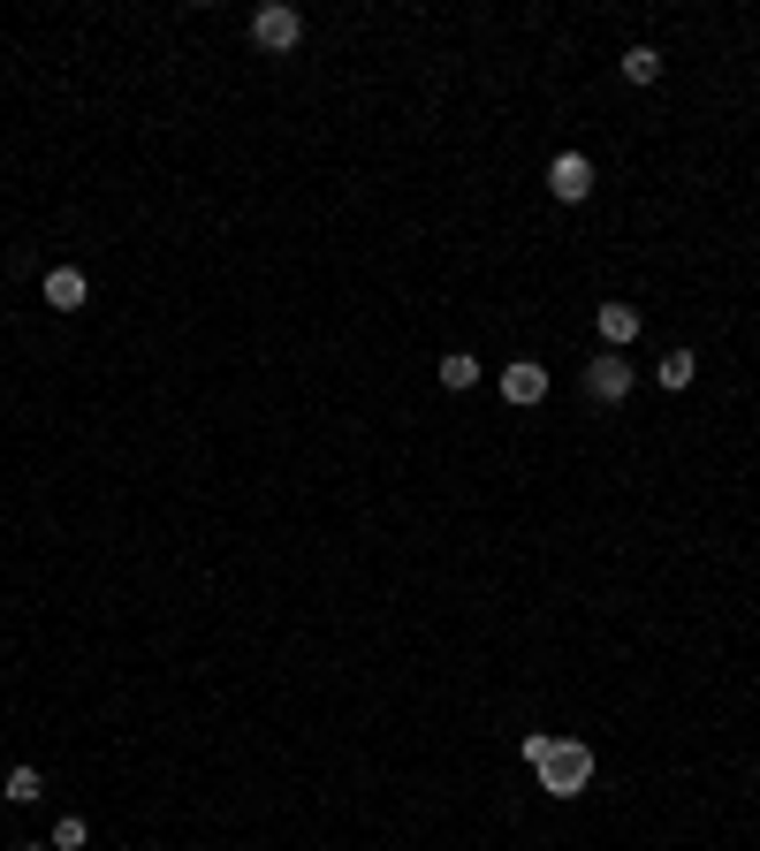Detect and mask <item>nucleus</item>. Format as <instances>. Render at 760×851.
<instances>
[{
    "label": "nucleus",
    "instance_id": "f257e3e1",
    "mask_svg": "<svg viewBox=\"0 0 760 851\" xmlns=\"http://www.w3.org/2000/svg\"><path fill=\"white\" fill-rule=\"evenodd\" d=\"M533 767H540V791H555V799H578V791L593 783V753L586 745H548Z\"/></svg>",
    "mask_w": 760,
    "mask_h": 851
},
{
    "label": "nucleus",
    "instance_id": "f03ea898",
    "mask_svg": "<svg viewBox=\"0 0 760 851\" xmlns=\"http://www.w3.org/2000/svg\"><path fill=\"white\" fill-rule=\"evenodd\" d=\"M296 39H304V16H296L290 0H274V8L252 16V46H266V53H290Z\"/></svg>",
    "mask_w": 760,
    "mask_h": 851
},
{
    "label": "nucleus",
    "instance_id": "7ed1b4c3",
    "mask_svg": "<svg viewBox=\"0 0 760 851\" xmlns=\"http://www.w3.org/2000/svg\"><path fill=\"white\" fill-rule=\"evenodd\" d=\"M548 190L563 198V206L593 198V160H586V153H555V160H548Z\"/></svg>",
    "mask_w": 760,
    "mask_h": 851
},
{
    "label": "nucleus",
    "instance_id": "20e7f679",
    "mask_svg": "<svg viewBox=\"0 0 760 851\" xmlns=\"http://www.w3.org/2000/svg\"><path fill=\"white\" fill-rule=\"evenodd\" d=\"M586 395H593V403H624V395H632V365H624V350H608V358H593V365H586Z\"/></svg>",
    "mask_w": 760,
    "mask_h": 851
},
{
    "label": "nucleus",
    "instance_id": "39448f33",
    "mask_svg": "<svg viewBox=\"0 0 760 851\" xmlns=\"http://www.w3.org/2000/svg\"><path fill=\"white\" fill-rule=\"evenodd\" d=\"M503 395L509 403H540V395H548V365H533V358L503 365Z\"/></svg>",
    "mask_w": 760,
    "mask_h": 851
},
{
    "label": "nucleus",
    "instance_id": "423d86ee",
    "mask_svg": "<svg viewBox=\"0 0 760 851\" xmlns=\"http://www.w3.org/2000/svg\"><path fill=\"white\" fill-rule=\"evenodd\" d=\"M85 297H91V290H85L77 266H53V274H46V304H53V312H77Z\"/></svg>",
    "mask_w": 760,
    "mask_h": 851
},
{
    "label": "nucleus",
    "instance_id": "0eeeda50",
    "mask_svg": "<svg viewBox=\"0 0 760 851\" xmlns=\"http://www.w3.org/2000/svg\"><path fill=\"white\" fill-rule=\"evenodd\" d=\"M601 342H608V350H632L639 342V312L632 304H601Z\"/></svg>",
    "mask_w": 760,
    "mask_h": 851
},
{
    "label": "nucleus",
    "instance_id": "6e6552de",
    "mask_svg": "<svg viewBox=\"0 0 760 851\" xmlns=\"http://www.w3.org/2000/svg\"><path fill=\"white\" fill-rule=\"evenodd\" d=\"M692 373H700V358H692V350H670V358L654 365V381L670 388V395H684V388H692Z\"/></svg>",
    "mask_w": 760,
    "mask_h": 851
},
{
    "label": "nucleus",
    "instance_id": "1a4fd4ad",
    "mask_svg": "<svg viewBox=\"0 0 760 851\" xmlns=\"http://www.w3.org/2000/svg\"><path fill=\"white\" fill-rule=\"evenodd\" d=\"M441 388H457V395H465V388H479V358H471V350L441 358Z\"/></svg>",
    "mask_w": 760,
    "mask_h": 851
},
{
    "label": "nucleus",
    "instance_id": "9d476101",
    "mask_svg": "<svg viewBox=\"0 0 760 851\" xmlns=\"http://www.w3.org/2000/svg\"><path fill=\"white\" fill-rule=\"evenodd\" d=\"M654 77H662V53H654V46H632V53H624V85H654Z\"/></svg>",
    "mask_w": 760,
    "mask_h": 851
},
{
    "label": "nucleus",
    "instance_id": "9b49d317",
    "mask_svg": "<svg viewBox=\"0 0 760 851\" xmlns=\"http://www.w3.org/2000/svg\"><path fill=\"white\" fill-rule=\"evenodd\" d=\"M39 791H46V783H39V767H8V799H16V806H31Z\"/></svg>",
    "mask_w": 760,
    "mask_h": 851
},
{
    "label": "nucleus",
    "instance_id": "f8f14e48",
    "mask_svg": "<svg viewBox=\"0 0 760 851\" xmlns=\"http://www.w3.org/2000/svg\"><path fill=\"white\" fill-rule=\"evenodd\" d=\"M85 821H77V813H61V821H53V851H85Z\"/></svg>",
    "mask_w": 760,
    "mask_h": 851
}]
</instances>
